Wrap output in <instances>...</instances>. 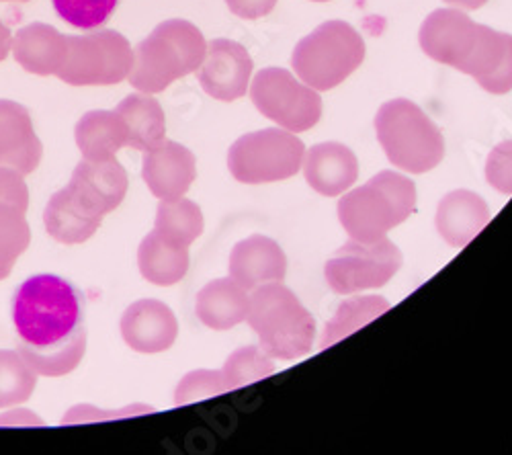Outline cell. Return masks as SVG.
I'll return each mask as SVG.
<instances>
[{"label":"cell","mask_w":512,"mask_h":455,"mask_svg":"<svg viewBox=\"0 0 512 455\" xmlns=\"http://www.w3.org/2000/svg\"><path fill=\"white\" fill-rule=\"evenodd\" d=\"M17 351L37 376L62 378L87 353L84 300L68 279L41 273L23 281L13 298Z\"/></svg>","instance_id":"obj_1"},{"label":"cell","mask_w":512,"mask_h":455,"mask_svg":"<svg viewBox=\"0 0 512 455\" xmlns=\"http://www.w3.org/2000/svg\"><path fill=\"white\" fill-rule=\"evenodd\" d=\"M246 320L259 337L261 349L273 359L291 361L312 351L316 322L281 281L254 289Z\"/></svg>","instance_id":"obj_2"},{"label":"cell","mask_w":512,"mask_h":455,"mask_svg":"<svg viewBox=\"0 0 512 455\" xmlns=\"http://www.w3.org/2000/svg\"><path fill=\"white\" fill-rule=\"evenodd\" d=\"M414 210V183L394 171H381L338 201V220L353 240L373 242L406 222Z\"/></svg>","instance_id":"obj_3"},{"label":"cell","mask_w":512,"mask_h":455,"mask_svg":"<svg viewBox=\"0 0 512 455\" xmlns=\"http://www.w3.org/2000/svg\"><path fill=\"white\" fill-rule=\"evenodd\" d=\"M375 132L388 160L402 171L429 173L445 156L441 130L408 99L383 103L375 115Z\"/></svg>","instance_id":"obj_4"},{"label":"cell","mask_w":512,"mask_h":455,"mask_svg":"<svg viewBox=\"0 0 512 455\" xmlns=\"http://www.w3.org/2000/svg\"><path fill=\"white\" fill-rule=\"evenodd\" d=\"M365 41L345 21H326L306 35L291 54V66L304 85L330 91L363 64Z\"/></svg>","instance_id":"obj_5"},{"label":"cell","mask_w":512,"mask_h":455,"mask_svg":"<svg viewBox=\"0 0 512 455\" xmlns=\"http://www.w3.org/2000/svg\"><path fill=\"white\" fill-rule=\"evenodd\" d=\"M306 146L293 132L269 128L238 138L228 152V169L238 183L261 185L291 179L304 167Z\"/></svg>","instance_id":"obj_6"},{"label":"cell","mask_w":512,"mask_h":455,"mask_svg":"<svg viewBox=\"0 0 512 455\" xmlns=\"http://www.w3.org/2000/svg\"><path fill=\"white\" fill-rule=\"evenodd\" d=\"M134 50L119 31L103 29L89 35H68L66 62L56 74L72 87H111L127 80Z\"/></svg>","instance_id":"obj_7"},{"label":"cell","mask_w":512,"mask_h":455,"mask_svg":"<svg viewBox=\"0 0 512 455\" xmlns=\"http://www.w3.org/2000/svg\"><path fill=\"white\" fill-rule=\"evenodd\" d=\"M402 267L400 248L390 238L373 242L349 240L326 261L324 277L338 296L386 285Z\"/></svg>","instance_id":"obj_8"},{"label":"cell","mask_w":512,"mask_h":455,"mask_svg":"<svg viewBox=\"0 0 512 455\" xmlns=\"http://www.w3.org/2000/svg\"><path fill=\"white\" fill-rule=\"evenodd\" d=\"M250 99L267 119L287 132L312 130L322 117L318 91L285 68H263L250 85Z\"/></svg>","instance_id":"obj_9"},{"label":"cell","mask_w":512,"mask_h":455,"mask_svg":"<svg viewBox=\"0 0 512 455\" xmlns=\"http://www.w3.org/2000/svg\"><path fill=\"white\" fill-rule=\"evenodd\" d=\"M482 35V25L457 9L433 11L420 25V48L439 64L467 72Z\"/></svg>","instance_id":"obj_10"},{"label":"cell","mask_w":512,"mask_h":455,"mask_svg":"<svg viewBox=\"0 0 512 455\" xmlns=\"http://www.w3.org/2000/svg\"><path fill=\"white\" fill-rule=\"evenodd\" d=\"M252 68V58L244 46L232 39H211L197 68V78L209 97L230 103L246 95Z\"/></svg>","instance_id":"obj_11"},{"label":"cell","mask_w":512,"mask_h":455,"mask_svg":"<svg viewBox=\"0 0 512 455\" xmlns=\"http://www.w3.org/2000/svg\"><path fill=\"white\" fill-rule=\"evenodd\" d=\"M191 74L183 54L166 33L158 27L142 39L134 50V66L127 80L146 95L166 91L175 80Z\"/></svg>","instance_id":"obj_12"},{"label":"cell","mask_w":512,"mask_h":455,"mask_svg":"<svg viewBox=\"0 0 512 455\" xmlns=\"http://www.w3.org/2000/svg\"><path fill=\"white\" fill-rule=\"evenodd\" d=\"M197 175L193 152L179 144L164 140L144 152L142 177L150 193L158 199H181L191 189Z\"/></svg>","instance_id":"obj_13"},{"label":"cell","mask_w":512,"mask_h":455,"mask_svg":"<svg viewBox=\"0 0 512 455\" xmlns=\"http://www.w3.org/2000/svg\"><path fill=\"white\" fill-rule=\"evenodd\" d=\"M121 337L138 353H162L170 349L179 335V322L164 302L138 300L121 316Z\"/></svg>","instance_id":"obj_14"},{"label":"cell","mask_w":512,"mask_h":455,"mask_svg":"<svg viewBox=\"0 0 512 455\" xmlns=\"http://www.w3.org/2000/svg\"><path fill=\"white\" fill-rule=\"evenodd\" d=\"M44 156L29 111L17 101L0 99V167L31 175Z\"/></svg>","instance_id":"obj_15"},{"label":"cell","mask_w":512,"mask_h":455,"mask_svg":"<svg viewBox=\"0 0 512 455\" xmlns=\"http://www.w3.org/2000/svg\"><path fill=\"white\" fill-rule=\"evenodd\" d=\"M68 187L89 205L91 210L105 216L117 210L127 195V173L115 158L87 160L82 158L72 173Z\"/></svg>","instance_id":"obj_16"},{"label":"cell","mask_w":512,"mask_h":455,"mask_svg":"<svg viewBox=\"0 0 512 455\" xmlns=\"http://www.w3.org/2000/svg\"><path fill=\"white\" fill-rule=\"evenodd\" d=\"M228 273L246 292H254L256 287L265 283L283 281L287 273V259L275 240L254 234L232 248Z\"/></svg>","instance_id":"obj_17"},{"label":"cell","mask_w":512,"mask_h":455,"mask_svg":"<svg viewBox=\"0 0 512 455\" xmlns=\"http://www.w3.org/2000/svg\"><path fill=\"white\" fill-rule=\"evenodd\" d=\"M308 185L324 197H336L353 187L359 175V162L353 150L338 142L312 146L304 158Z\"/></svg>","instance_id":"obj_18"},{"label":"cell","mask_w":512,"mask_h":455,"mask_svg":"<svg viewBox=\"0 0 512 455\" xmlns=\"http://www.w3.org/2000/svg\"><path fill=\"white\" fill-rule=\"evenodd\" d=\"M11 52L25 72L56 76L66 62L68 35L46 23H31L17 31Z\"/></svg>","instance_id":"obj_19"},{"label":"cell","mask_w":512,"mask_h":455,"mask_svg":"<svg viewBox=\"0 0 512 455\" xmlns=\"http://www.w3.org/2000/svg\"><path fill=\"white\" fill-rule=\"evenodd\" d=\"M488 203L474 191L447 193L437 210V230L443 240L455 248H463L472 242L488 224Z\"/></svg>","instance_id":"obj_20"},{"label":"cell","mask_w":512,"mask_h":455,"mask_svg":"<svg viewBox=\"0 0 512 455\" xmlns=\"http://www.w3.org/2000/svg\"><path fill=\"white\" fill-rule=\"evenodd\" d=\"M103 216L91 210L68 185L54 193L46 205L44 224L48 234L62 244H82L99 230Z\"/></svg>","instance_id":"obj_21"},{"label":"cell","mask_w":512,"mask_h":455,"mask_svg":"<svg viewBox=\"0 0 512 455\" xmlns=\"http://www.w3.org/2000/svg\"><path fill=\"white\" fill-rule=\"evenodd\" d=\"M465 74L492 95L508 93L512 89V35L482 25L478 50Z\"/></svg>","instance_id":"obj_22"},{"label":"cell","mask_w":512,"mask_h":455,"mask_svg":"<svg viewBox=\"0 0 512 455\" xmlns=\"http://www.w3.org/2000/svg\"><path fill=\"white\" fill-rule=\"evenodd\" d=\"M250 296L232 277L209 281L197 294V318L213 330H230L248 316Z\"/></svg>","instance_id":"obj_23"},{"label":"cell","mask_w":512,"mask_h":455,"mask_svg":"<svg viewBox=\"0 0 512 455\" xmlns=\"http://www.w3.org/2000/svg\"><path fill=\"white\" fill-rule=\"evenodd\" d=\"M74 138L82 158L87 160H109L115 158L119 150L130 146L121 115L105 109L84 113L76 123Z\"/></svg>","instance_id":"obj_24"},{"label":"cell","mask_w":512,"mask_h":455,"mask_svg":"<svg viewBox=\"0 0 512 455\" xmlns=\"http://www.w3.org/2000/svg\"><path fill=\"white\" fill-rule=\"evenodd\" d=\"M125 121L130 146L136 150H152L166 140V117L160 103L146 95H127L115 109Z\"/></svg>","instance_id":"obj_25"},{"label":"cell","mask_w":512,"mask_h":455,"mask_svg":"<svg viewBox=\"0 0 512 455\" xmlns=\"http://www.w3.org/2000/svg\"><path fill=\"white\" fill-rule=\"evenodd\" d=\"M138 267L142 277L154 285H175L189 271V251L185 246H175L166 242L152 230L140 242Z\"/></svg>","instance_id":"obj_26"},{"label":"cell","mask_w":512,"mask_h":455,"mask_svg":"<svg viewBox=\"0 0 512 455\" xmlns=\"http://www.w3.org/2000/svg\"><path fill=\"white\" fill-rule=\"evenodd\" d=\"M154 232L166 242L189 248L203 232L201 208L191 199H160Z\"/></svg>","instance_id":"obj_27"},{"label":"cell","mask_w":512,"mask_h":455,"mask_svg":"<svg viewBox=\"0 0 512 455\" xmlns=\"http://www.w3.org/2000/svg\"><path fill=\"white\" fill-rule=\"evenodd\" d=\"M390 310V302L379 296H363V298H351L338 306L334 318L326 324V330L320 341V349H328L336 345L338 341L347 339L349 335L357 333L359 328L369 324L371 320L379 318Z\"/></svg>","instance_id":"obj_28"},{"label":"cell","mask_w":512,"mask_h":455,"mask_svg":"<svg viewBox=\"0 0 512 455\" xmlns=\"http://www.w3.org/2000/svg\"><path fill=\"white\" fill-rule=\"evenodd\" d=\"M37 378L19 351L0 349V408L27 402L37 388Z\"/></svg>","instance_id":"obj_29"},{"label":"cell","mask_w":512,"mask_h":455,"mask_svg":"<svg viewBox=\"0 0 512 455\" xmlns=\"http://www.w3.org/2000/svg\"><path fill=\"white\" fill-rule=\"evenodd\" d=\"M275 374L273 357H269L259 347H240L224 363L222 376L228 392L238 390L261 380H267Z\"/></svg>","instance_id":"obj_30"},{"label":"cell","mask_w":512,"mask_h":455,"mask_svg":"<svg viewBox=\"0 0 512 455\" xmlns=\"http://www.w3.org/2000/svg\"><path fill=\"white\" fill-rule=\"evenodd\" d=\"M31 242V228L25 214L0 208V281L7 279L17 259L27 251Z\"/></svg>","instance_id":"obj_31"},{"label":"cell","mask_w":512,"mask_h":455,"mask_svg":"<svg viewBox=\"0 0 512 455\" xmlns=\"http://www.w3.org/2000/svg\"><path fill=\"white\" fill-rule=\"evenodd\" d=\"M56 13L78 29H97L113 15L119 0H52Z\"/></svg>","instance_id":"obj_32"},{"label":"cell","mask_w":512,"mask_h":455,"mask_svg":"<svg viewBox=\"0 0 512 455\" xmlns=\"http://www.w3.org/2000/svg\"><path fill=\"white\" fill-rule=\"evenodd\" d=\"M224 392H228V388L222 376V369H195L189 371V374L179 382L175 390V404L185 406L205 398H216Z\"/></svg>","instance_id":"obj_33"},{"label":"cell","mask_w":512,"mask_h":455,"mask_svg":"<svg viewBox=\"0 0 512 455\" xmlns=\"http://www.w3.org/2000/svg\"><path fill=\"white\" fill-rule=\"evenodd\" d=\"M156 412L152 406L146 404H132L119 410H103L91 404H78L72 406L64 419L62 425H78V423H97V421H113V419H125V417H138V415H152Z\"/></svg>","instance_id":"obj_34"},{"label":"cell","mask_w":512,"mask_h":455,"mask_svg":"<svg viewBox=\"0 0 512 455\" xmlns=\"http://www.w3.org/2000/svg\"><path fill=\"white\" fill-rule=\"evenodd\" d=\"M486 179L496 191L512 195V140L498 144L488 154Z\"/></svg>","instance_id":"obj_35"},{"label":"cell","mask_w":512,"mask_h":455,"mask_svg":"<svg viewBox=\"0 0 512 455\" xmlns=\"http://www.w3.org/2000/svg\"><path fill=\"white\" fill-rule=\"evenodd\" d=\"M0 208H11L21 214H27L29 208L25 175L9 167H0Z\"/></svg>","instance_id":"obj_36"},{"label":"cell","mask_w":512,"mask_h":455,"mask_svg":"<svg viewBox=\"0 0 512 455\" xmlns=\"http://www.w3.org/2000/svg\"><path fill=\"white\" fill-rule=\"evenodd\" d=\"M226 5L236 17L252 21L269 15L275 9L277 0H226Z\"/></svg>","instance_id":"obj_37"},{"label":"cell","mask_w":512,"mask_h":455,"mask_svg":"<svg viewBox=\"0 0 512 455\" xmlns=\"http://www.w3.org/2000/svg\"><path fill=\"white\" fill-rule=\"evenodd\" d=\"M0 427H44V419L27 408H9L0 412Z\"/></svg>","instance_id":"obj_38"},{"label":"cell","mask_w":512,"mask_h":455,"mask_svg":"<svg viewBox=\"0 0 512 455\" xmlns=\"http://www.w3.org/2000/svg\"><path fill=\"white\" fill-rule=\"evenodd\" d=\"M11 48H13V35L9 31V27L0 21V62L9 56Z\"/></svg>","instance_id":"obj_39"},{"label":"cell","mask_w":512,"mask_h":455,"mask_svg":"<svg viewBox=\"0 0 512 455\" xmlns=\"http://www.w3.org/2000/svg\"><path fill=\"white\" fill-rule=\"evenodd\" d=\"M443 3L457 9H465V11H476V9H482L488 0H443Z\"/></svg>","instance_id":"obj_40"},{"label":"cell","mask_w":512,"mask_h":455,"mask_svg":"<svg viewBox=\"0 0 512 455\" xmlns=\"http://www.w3.org/2000/svg\"><path fill=\"white\" fill-rule=\"evenodd\" d=\"M5 3H29V0H5Z\"/></svg>","instance_id":"obj_41"},{"label":"cell","mask_w":512,"mask_h":455,"mask_svg":"<svg viewBox=\"0 0 512 455\" xmlns=\"http://www.w3.org/2000/svg\"><path fill=\"white\" fill-rule=\"evenodd\" d=\"M312 3H328V0H312Z\"/></svg>","instance_id":"obj_42"}]
</instances>
